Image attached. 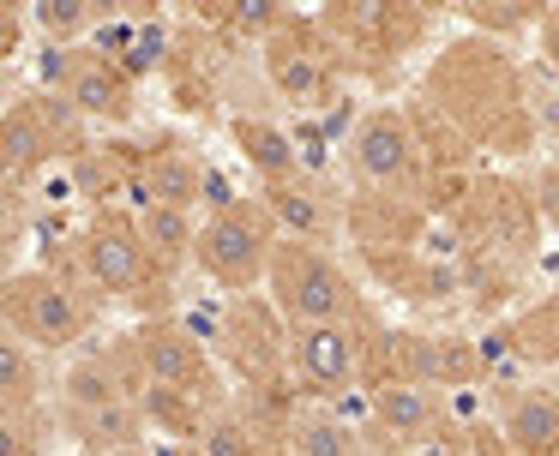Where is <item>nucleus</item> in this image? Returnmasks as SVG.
I'll return each mask as SVG.
<instances>
[{"label":"nucleus","mask_w":559,"mask_h":456,"mask_svg":"<svg viewBox=\"0 0 559 456\" xmlns=\"http://www.w3.org/2000/svg\"><path fill=\"white\" fill-rule=\"evenodd\" d=\"M265 288L271 307L289 331H307V324H355V283L325 247H307V240H277L265 264Z\"/></svg>","instance_id":"f257e3e1"},{"label":"nucleus","mask_w":559,"mask_h":456,"mask_svg":"<svg viewBox=\"0 0 559 456\" xmlns=\"http://www.w3.org/2000/svg\"><path fill=\"white\" fill-rule=\"evenodd\" d=\"M271 247H277V228H271L265 204H247V199H235L229 211H211L205 228L193 235L199 271L229 295H247V288L265 283Z\"/></svg>","instance_id":"f03ea898"},{"label":"nucleus","mask_w":559,"mask_h":456,"mask_svg":"<svg viewBox=\"0 0 559 456\" xmlns=\"http://www.w3.org/2000/svg\"><path fill=\"white\" fill-rule=\"evenodd\" d=\"M0 324L19 343H43V348H73L85 336V300L73 295V283H61L55 271H19L0 276Z\"/></svg>","instance_id":"7ed1b4c3"},{"label":"nucleus","mask_w":559,"mask_h":456,"mask_svg":"<svg viewBox=\"0 0 559 456\" xmlns=\"http://www.w3.org/2000/svg\"><path fill=\"white\" fill-rule=\"evenodd\" d=\"M67 120H73V108H67V103L49 108V96L7 103V115H0V180L13 187V180L43 175V168L61 156L55 144L67 139Z\"/></svg>","instance_id":"20e7f679"},{"label":"nucleus","mask_w":559,"mask_h":456,"mask_svg":"<svg viewBox=\"0 0 559 456\" xmlns=\"http://www.w3.org/2000/svg\"><path fill=\"white\" fill-rule=\"evenodd\" d=\"M133 360L145 372L151 391H175V396H199L211 391V355L199 336H187L175 319H157L133 336Z\"/></svg>","instance_id":"39448f33"},{"label":"nucleus","mask_w":559,"mask_h":456,"mask_svg":"<svg viewBox=\"0 0 559 456\" xmlns=\"http://www.w3.org/2000/svg\"><path fill=\"white\" fill-rule=\"evenodd\" d=\"M349 163H355V175H361L367 187H379V192L403 187L409 168H415L409 120H403L397 108H373V115L355 127V139H349Z\"/></svg>","instance_id":"423d86ee"},{"label":"nucleus","mask_w":559,"mask_h":456,"mask_svg":"<svg viewBox=\"0 0 559 456\" xmlns=\"http://www.w3.org/2000/svg\"><path fill=\"white\" fill-rule=\"evenodd\" d=\"M283 343H289V367L313 391H343L361 372V336H355V324H307V331H289Z\"/></svg>","instance_id":"0eeeda50"},{"label":"nucleus","mask_w":559,"mask_h":456,"mask_svg":"<svg viewBox=\"0 0 559 456\" xmlns=\"http://www.w3.org/2000/svg\"><path fill=\"white\" fill-rule=\"evenodd\" d=\"M79 264H85V283L103 288V295H133V288L151 276V259H145V247H139V228L115 223V216H103V223L85 235Z\"/></svg>","instance_id":"6e6552de"},{"label":"nucleus","mask_w":559,"mask_h":456,"mask_svg":"<svg viewBox=\"0 0 559 456\" xmlns=\"http://www.w3.org/2000/svg\"><path fill=\"white\" fill-rule=\"evenodd\" d=\"M61 103L73 108L79 120H127L133 115V84H127L121 67L97 55H73V72L61 79Z\"/></svg>","instance_id":"1a4fd4ad"},{"label":"nucleus","mask_w":559,"mask_h":456,"mask_svg":"<svg viewBox=\"0 0 559 456\" xmlns=\"http://www.w3.org/2000/svg\"><path fill=\"white\" fill-rule=\"evenodd\" d=\"M373 420L391 439H427V427L439 420V396L433 384H409V379H379L373 384Z\"/></svg>","instance_id":"9d476101"},{"label":"nucleus","mask_w":559,"mask_h":456,"mask_svg":"<svg viewBox=\"0 0 559 456\" xmlns=\"http://www.w3.org/2000/svg\"><path fill=\"white\" fill-rule=\"evenodd\" d=\"M199 180H205V163H193L181 151H151L145 168H139V192L151 204H169V211H187V216L199 204Z\"/></svg>","instance_id":"9b49d317"},{"label":"nucleus","mask_w":559,"mask_h":456,"mask_svg":"<svg viewBox=\"0 0 559 456\" xmlns=\"http://www.w3.org/2000/svg\"><path fill=\"white\" fill-rule=\"evenodd\" d=\"M506 444L518 456H559V403L554 396H511L506 408Z\"/></svg>","instance_id":"f8f14e48"},{"label":"nucleus","mask_w":559,"mask_h":456,"mask_svg":"<svg viewBox=\"0 0 559 456\" xmlns=\"http://www.w3.org/2000/svg\"><path fill=\"white\" fill-rule=\"evenodd\" d=\"M265 216H271V228H277V240H307V247L325 240V199H319L313 187H301V180L271 187L265 192Z\"/></svg>","instance_id":"ddd939ff"},{"label":"nucleus","mask_w":559,"mask_h":456,"mask_svg":"<svg viewBox=\"0 0 559 456\" xmlns=\"http://www.w3.org/2000/svg\"><path fill=\"white\" fill-rule=\"evenodd\" d=\"M193 216L187 211H169V204H145L139 211V247H145L151 271H169V264L193 259Z\"/></svg>","instance_id":"4468645a"},{"label":"nucleus","mask_w":559,"mask_h":456,"mask_svg":"<svg viewBox=\"0 0 559 456\" xmlns=\"http://www.w3.org/2000/svg\"><path fill=\"white\" fill-rule=\"evenodd\" d=\"M289 456H355V432L337 408H295L289 415Z\"/></svg>","instance_id":"2eb2a0df"},{"label":"nucleus","mask_w":559,"mask_h":456,"mask_svg":"<svg viewBox=\"0 0 559 456\" xmlns=\"http://www.w3.org/2000/svg\"><path fill=\"white\" fill-rule=\"evenodd\" d=\"M235 144H241L247 163H253L259 175L271 180V187L295 180V168H301V156H295V139H289L283 127H271V120H235Z\"/></svg>","instance_id":"dca6fc26"},{"label":"nucleus","mask_w":559,"mask_h":456,"mask_svg":"<svg viewBox=\"0 0 559 456\" xmlns=\"http://www.w3.org/2000/svg\"><path fill=\"white\" fill-rule=\"evenodd\" d=\"M61 391H67V408H73V420H79V415H97V408H109L115 396H133V391H121V379H115V367H109L103 355L73 360V367H67V379H61Z\"/></svg>","instance_id":"f3484780"},{"label":"nucleus","mask_w":559,"mask_h":456,"mask_svg":"<svg viewBox=\"0 0 559 456\" xmlns=\"http://www.w3.org/2000/svg\"><path fill=\"white\" fill-rule=\"evenodd\" d=\"M79 432H85V444L121 456V451H133V444L145 439V415H139L133 396H115L109 408H97V415H79Z\"/></svg>","instance_id":"a211bd4d"},{"label":"nucleus","mask_w":559,"mask_h":456,"mask_svg":"<svg viewBox=\"0 0 559 456\" xmlns=\"http://www.w3.org/2000/svg\"><path fill=\"white\" fill-rule=\"evenodd\" d=\"M31 403H37V360H31V348L0 324V408H7V415H25Z\"/></svg>","instance_id":"6ab92c4d"},{"label":"nucleus","mask_w":559,"mask_h":456,"mask_svg":"<svg viewBox=\"0 0 559 456\" xmlns=\"http://www.w3.org/2000/svg\"><path fill=\"white\" fill-rule=\"evenodd\" d=\"M31 24L49 36V48H73L97 24V7H85V0H43V7H31Z\"/></svg>","instance_id":"aec40b11"},{"label":"nucleus","mask_w":559,"mask_h":456,"mask_svg":"<svg viewBox=\"0 0 559 456\" xmlns=\"http://www.w3.org/2000/svg\"><path fill=\"white\" fill-rule=\"evenodd\" d=\"M265 67H271V84H277L289 103H313L319 96V84H325V72H319V60L313 55H301V48H277V55H265Z\"/></svg>","instance_id":"412c9836"},{"label":"nucleus","mask_w":559,"mask_h":456,"mask_svg":"<svg viewBox=\"0 0 559 456\" xmlns=\"http://www.w3.org/2000/svg\"><path fill=\"white\" fill-rule=\"evenodd\" d=\"M199 456H259L253 427L241 415H211L199 420Z\"/></svg>","instance_id":"4be33fe9"},{"label":"nucleus","mask_w":559,"mask_h":456,"mask_svg":"<svg viewBox=\"0 0 559 456\" xmlns=\"http://www.w3.org/2000/svg\"><path fill=\"white\" fill-rule=\"evenodd\" d=\"M163 48H169V31H163V24H139V31H133V48H127V55L115 60V67H121V72H127V84H133L139 72L163 67Z\"/></svg>","instance_id":"5701e85b"},{"label":"nucleus","mask_w":559,"mask_h":456,"mask_svg":"<svg viewBox=\"0 0 559 456\" xmlns=\"http://www.w3.org/2000/svg\"><path fill=\"white\" fill-rule=\"evenodd\" d=\"M0 456H37L31 427H25L19 415H7V408H0Z\"/></svg>","instance_id":"b1692460"},{"label":"nucleus","mask_w":559,"mask_h":456,"mask_svg":"<svg viewBox=\"0 0 559 456\" xmlns=\"http://www.w3.org/2000/svg\"><path fill=\"white\" fill-rule=\"evenodd\" d=\"M13 240H19V199H13V187L0 180V252H13Z\"/></svg>","instance_id":"393cba45"},{"label":"nucleus","mask_w":559,"mask_h":456,"mask_svg":"<svg viewBox=\"0 0 559 456\" xmlns=\"http://www.w3.org/2000/svg\"><path fill=\"white\" fill-rule=\"evenodd\" d=\"M542 48L554 55V67H559V12H547V19H542Z\"/></svg>","instance_id":"a878e982"},{"label":"nucleus","mask_w":559,"mask_h":456,"mask_svg":"<svg viewBox=\"0 0 559 456\" xmlns=\"http://www.w3.org/2000/svg\"><path fill=\"white\" fill-rule=\"evenodd\" d=\"M415 456H457L451 439H415Z\"/></svg>","instance_id":"bb28decb"},{"label":"nucleus","mask_w":559,"mask_h":456,"mask_svg":"<svg viewBox=\"0 0 559 456\" xmlns=\"http://www.w3.org/2000/svg\"><path fill=\"white\" fill-rule=\"evenodd\" d=\"M13 36H19V19H13V12H0V55L13 48Z\"/></svg>","instance_id":"cd10ccee"},{"label":"nucleus","mask_w":559,"mask_h":456,"mask_svg":"<svg viewBox=\"0 0 559 456\" xmlns=\"http://www.w3.org/2000/svg\"><path fill=\"white\" fill-rule=\"evenodd\" d=\"M121 456H157V451H151V444H133V451H121Z\"/></svg>","instance_id":"c85d7f7f"}]
</instances>
